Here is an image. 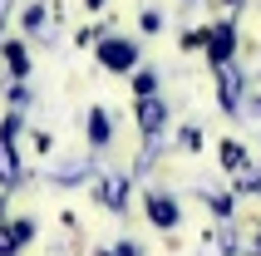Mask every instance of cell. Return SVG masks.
<instances>
[{
  "label": "cell",
  "instance_id": "obj_1",
  "mask_svg": "<svg viewBox=\"0 0 261 256\" xmlns=\"http://www.w3.org/2000/svg\"><path fill=\"white\" fill-rule=\"evenodd\" d=\"M133 59H138L133 40H103L99 44V64H109V69H133Z\"/></svg>",
  "mask_w": 261,
  "mask_h": 256
},
{
  "label": "cell",
  "instance_id": "obj_2",
  "mask_svg": "<svg viewBox=\"0 0 261 256\" xmlns=\"http://www.w3.org/2000/svg\"><path fill=\"white\" fill-rule=\"evenodd\" d=\"M15 128H20V118H5V128H0V183H15L20 177V163H15V148H10Z\"/></svg>",
  "mask_w": 261,
  "mask_h": 256
},
{
  "label": "cell",
  "instance_id": "obj_3",
  "mask_svg": "<svg viewBox=\"0 0 261 256\" xmlns=\"http://www.w3.org/2000/svg\"><path fill=\"white\" fill-rule=\"evenodd\" d=\"M143 207H148V217H153V227H177V202L168 197V192H148L143 197Z\"/></svg>",
  "mask_w": 261,
  "mask_h": 256
},
{
  "label": "cell",
  "instance_id": "obj_4",
  "mask_svg": "<svg viewBox=\"0 0 261 256\" xmlns=\"http://www.w3.org/2000/svg\"><path fill=\"white\" fill-rule=\"evenodd\" d=\"M232 44H237V30L232 25L207 30V59H212V64H227V59H232Z\"/></svg>",
  "mask_w": 261,
  "mask_h": 256
},
{
  "label": "cell",
  "instance_id": "obj_5",
  "mask_svg": "<svg viewBox=\"0 0 261 256\" xmlns=\"http://www.w3.org/2000/svg\"><path fill=\"white\" fill-rule=\"evenodd\" d=\"M30 237H35V222H30V217H20V222H10V227H0V256L20 251Z\"/></svg>",
  "mask_w": 261,
  "mask_h": 256
},
{
  "label": "cell",
  "instance_id": "obj_6",
  "mask_svg": "<svg viewBox=\"0 0 261 256\" xmlns=\"http://www.w3.org/2000/svg\"><path fill=\"white\" fill-rule=\"evenodd\" d=\"M163 118H168V109H163L158 99H138V128H143V133H158Z\"/></svg>",
  "mask_w": 261,
  "mask_h": 256
},
{
  "label": "cell",
  "instance_id": "obj_7",
  "mask_svg": "<svg viewBox=\"0 0 261 256\" xmlns=\"http://www.w3.org/2000/svg\"><path fill=\"white\" fill-rule=\"evenodd\" d=\"M89 143H109V114H103V109L89 114Z\"/></svg>",
  "mask_w": 261,
  "mask_h": 256
},
{
  "label": "cell",
  "instance_id": "obj_8",
  "mask_svg": "<svg viewBox=\"0 0 261 256\" xmlns=\"http://www.w3.org/2000/svg\"><path fill=\"white\" fill-rule=\"evenodd\" d=\"M99 192H103V202H109V207L118 212V207H123V192H128V187H123V177H114V183H103Z\"/></svg>",
  "mask_w": 261,
  "mask_h": 256
},
{
  "label": "cell",
  "instance_id": "obj_9",
  "mask_svg": "<svg viewBox=\"0 0 261 256\" xmlns=\"http://www.w3.org/2000/svg\"><path fill=\"white\" fill-rule=\"evenodd\" d=\"M5 59H10V69H15V74H25V64H30V59H25V44H20V40L5 44Z\"/></svg>",
  "mask_w": 261,
  "mask_h": 256
},
{
  "label": "cell",
  "instance_id": "obj_10",
  "mask_svg": "<svg viewBox=\"0 0 261 256\" xmlns=\"http://www.w3.org/2000/svg\"><path fill=\"white\" fill-rule=\"evenodd\" d=\"M133 89H138V99H153V89H158V74H153V69H143L138 79H133Z\"/></svg>",
  "mask_w": 261,
  "mask_h": 256
},
{
  "label": "cell",
  "instance_id": "obj_11",
  "mask_svg": "<svg viewBox=\"0 0 261 256\" xmlns=\"http://www.w3.org/2000/svg\"><path fill=\"white\" fill-rule=\"evenodd\" d=\"M222 163H227V168H242V163H247L242 143H222Z\"/></svg>",
  "mask_w": 261,
  "mask_h": 256
},
{
  "label": "cell",
  "instance_id": "obj_12",
  "mask_svg": "<svg viewBox=\"0 0 261 256\" xmlns=\"http://www.w3.org/2000/svg\"><path fill=\"white\" fill-rule=\"evenodd\" d=\"M40 20H44V5H30V10H25V25L35 30V25H40Z\"/></svg>",
  "mask_w": 261,
  "mask_h": 256
},
{
  "label": "cell",
  "instance_id": "obj_13",
  "mask_svg": "<svg viewBox=\"0 0 261 256\" xmlns=\"http://www.w3.org/2000/svg\"><path fill=\"white\" fill-rule=\"evenodd\" d=\"M89 5H94V10H99V5H103V0H89Z\"/></svg>",
  "mask_w": 261,
  "mask_h": 256
},
{
  "label": "cell",
  "instance_id": "obj_14",
  "mask_svg": "<svg viewBox=\"0 0 261 256\" xmlns=\"http://www.w3.org/2000/svg\"><path fill=\"white\" fill-rule=\"evenodd\" d=\"M256 251H261V237H256Z\"/></svg>",
  "mask_w": 261,
  "mask_h": 256
},
{
  "label": "cell",
  "instance_id": "obj_15",
  "mask_svg": "<svg viewBox=\"0 0 261 256\" xmlns=\"http://www.w3.org/2000/svg\"><path fill=\"white\" fill-rule=\"evenodd\" d=\"M227 5H237V0H227Z\"/></svg>",
  "mask_w": 261,
  "mask_h": 256
}]
</instances>
